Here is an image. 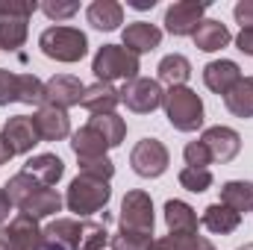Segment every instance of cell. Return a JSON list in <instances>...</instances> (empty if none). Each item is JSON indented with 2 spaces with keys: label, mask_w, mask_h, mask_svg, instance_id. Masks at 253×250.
Returning a JSON list of instances; mask_svg holds the SVG:
<instances>
[{
  "label": "cell",
  "mask_w": 253,
  "mask_h": 250,
  "mask_svg": "<svg viewBox=\"0 0 253 250\" xmlns=\"http://www.w3.org/2000/svg\"><path fill=\"white\" fill-rule=\"evenodd\" d=\"M3 191L9 194L12 206H18L21 212L33 215L36 221H39V218H50V215H56V212L62 209V203H65L62 194H59L56 188L42 186V183L33 180L27 171L9 177V183L3 186Z\"/></svg>",
  "instance_id": "obj_1"
},
{
  "label": "cell",
  "mask_w": 253,
  "mask_h": 250,
  "mask_svg": "<svg viewBox=\"0 0 253 250\" xmlns=\"http://www.w3.org/2000/svg\"><path fill=\"white\" fill-rule=\"evenodd\" d=\"M165 115L168 124L180 132H194L203 126V100L197 91H191L189 85H177L165 91Z\"/></svg>",
  "instance_id": "obj_2"
},
{
  "label": "cell",
  "mask_w": 253,
  "mask_h": 250,
  "mask_svg": "<svg viewBox=\"0 0 253 250\" xmlns=\"http://www.w3.org/2000/svg\"><path fill=\"white\" fill-rule=\"evenodd\" d=\"M91 71L97 77V83H112V80H135L141 65H138V56L129 53L124 44H103L97 53H94V62H91Z\"/></svg>",
  "instance_id": "obj_3"
},
{
  "label": "cell",
  "mask_w": 253,
  "mask_h": 250,
  "mask_svg": "<svg viewBox=\"0 0 253 250\" xmlns=\"http://www.w3.org/2000/svg\"><path fill=\"white\" fill-rule=\"evenodd\" d=\"M39 47L44 56L56 59V62H80L88 50V39L85 33H80L77 27H47L39 39Z\"/></svg>",
  "instance_id": "obj_4"
},
{
  "label": "cell",
  "mask_w": 253,
  "mask_h": 250,
  "mask_svg": "<svg viewBox=\"0 0 253 250\" xmlns=\"http://www.w3.org/2000/svg\"><path fill=\"white\" fill-rule=\"evenodd\" d=\"M112 197V188L106 180H97V177H88V174H80L77 180H71L68 194H65V206L77 215H94L100 209H106Z\"/></svg>",
  "instance_id": "obj_5"
},
{
  "label": "cell",
  "mask_w": 253,
  "mask_h": 250,
  "mask_svg": "<svg viewBox=\"0 0 253 250\" xmlns=\"http://www.w3.org/2000/svg\"><path fill=\"white\" fill-rule=\"evenodd\" d=\"M9 103H27V106H42L44 103V83L33 74H12L0 68V106Z\"/></svg>",
  "instance_id": "obj_6"
},
{
  "label": "cell",
  "mask_w": 253,
  "mask_h": 250,
  "mask_svg": "<svg viewBox=\"0 0 253 250\" xmlns=\"http://www.w3.org/2000/svg\"><path fill=\"white\" fill-rule=\"evenodd\" d=\"M118 227L124 233H144L153 236V200L147 191H126L118 215Z\"/></svg>",
  "instance_id": "obj_7"
},
{
  "label": "cell",
  "mask_w": 253,
  "mask_h": 250,
  "mask_svg": "<svg viewBox=\"0 0 253 250\" xmlns=\"http://www.w3.org/2000/svg\"><path fill=\"white\" fill-rule=\"evenodd\" d=\"M121 103H124L129 112H135V115H150V112H156L165 103V91H162V85L156 80L135 77V80L124 83Z\"/></svg>",
  "instance_id": "obj_8"
},
{
  "label": "cell",
  "mask_w": 253,
  "mask_h": 250,
  "mask_svg": "<svg viewBox=\"0 0 253 250\" xmlns=\"http://www.w3.org/2000/svg\"><path fill=\"white\" fill-rule=\"evenodd\" d=\"M168 162H171L168 147H165L159 138H141V141L132 147V153H129L132 171H135L138 177H144V180L162 177V174L168 171Z\"/></svg>",
  "instance_id": "obj_9"
},
{
  "label": "cell",
  "mask_w": 253,
  "mask_h": 250,
  "mask_svg": "<svg viewBox=\"0 0 253 250\" xmlns=\"http://www.w3.org/2000/svg\"><path fill=\"white\" fill-rule=\"evenodd\" d=\"M0 250H42V227L33 215L18 212L0 227Z\"/></svg>",
  "instance_id": "obj_10"
},
{
  "label": "cell",
  "mask_w": 253,
  "mask_h": 250,
  "mask_svg": "<svg viewBox=\"0 0 253 250\" xmlns=\"http://www.w3.org/2000/svg\"><path fill=\"white\" fill-rule=\"evenodd\" d=\"M206 0H180L174 6H168L165 12V30L171 36H194V30L203 24V12H206Z\"/></svg>",
  "instance_id": "obj_11"
},
{
  "label": "cell",
  "mask_w": 253,
  "mask_h": 250,
  "mask_svg": "<svg viewBox=\"0 0 253 250\" xmlns=\"http://www.w3.org/2000/svg\"><path fill=\"white\" fill-rule=\"evenodd\" d=\"M83 94H85V85L71 74H56V77H50L44 83V103H50L56 109H65V112L71 106H77L83 100Z\"/></svg>",
  "instance_id": "obj_12"
},
{
  "label": "cell",
  "mask_w": 253,
  "mask_h": 250,
  "mask_svg": "<svg viewBox=\"0 0 253 250\" xmlns=\"http://www.w3.org/2000/svg\"><path fill=\"white\" fill-rule=\"evenodd\" d=\"M200 141L206 144L212 162H221V165L224 162H233L239 156V150H242V135L236 129H230V126H209L200 135Z\"/></svg>",
  "instance_id": "obj_13"
},
{
  "label": "cell",
  "mask_w": 253,
  "mask_h": 250,
  "mask_svg": "<svg viewBox=\"0 0 253 250\" xmlns=\"http://www.w3.org/2000/svg\"><path fill=\"white\" fill-rule=\"evenodd\" d=\"M3 141H6V147L12 150V156H18V153H30L42 138H39V129L33 124V118L30 115H15V118H9L6 124H3Z\"/></svg>",
  "instance_id": "obj_14"
},
{
  "label": "cell",
  "mask_w": 253,
  "mask_h": 250,
  "mask_svg": "<svg viewBox=\"0 0 253 250\" xmlns=\"http://www.w3.org/2000/svg\"><path fill=\"white\" fill-rule=\"evenodd\" d=\"M203 83L209 91L215 94H230L239 83H242V68L233 62V59H215L203 68Z\"/></svg>",
  "instance_id": "obj_15"
},
{
  "label": "cell",
  "mask_w": 253,
  "mask_h": 250,
  "mask_svg": "<svg viewBox=\"0 0 253 250\" xmlns=\"http://www.w3.org/2000/svg\"><path fill=\"white\" fill-rule=\"evenodd\" d=\"M33 124L39 129V138L42 141H62L71 132V118L65 109H56L50 103H42V109L33 115Z\"/></svg>",
  "instance_id": "obj_16"
},
{
  "label": "cell",
  "mask_w": 253,
  "mask_h": 250,
  "mask_svg": "<svg viewBox=\"0 0 253 250\" xmlns=\"http://www.w3.org/2000/svg\"><path fill=\"white\" fill-rule=\"evenodd\" d=\"M77 233H80V221L56 218L42 230V250H74Z\"/></svg>",
  "instance_id": "obj_17"
},
{
  "label": "cell",
  "mask_w": 253,
  "mask_h": 250,
  "mask_svg": "<svg viewBox=\"0 0 253 250\" xmlns=\"http://www.w3.org/2000/svg\"><path fill=\"white\" fill-rule=\"evenodd\" d=\"M162 42V30L156 24H147V21H135V24H126L124 30V47L129 53H150L156 50Z\"/></svg>",
  "instance_id": "obj_18"
},
{
  "label": "cell",
  "mask_w": 253,
  "mask_h": 250,
  "mask_svg": "<svg viewBox=\"0 0 253 250\" xmlns=\"http://www.w3.org/2000/svg\"><path fill=\"white\" fill-rule=\"evenodd\" d=\"M91 115H112L115 106L121 103V91L112 85V83H94L85 88L83 100H80Z\"/></svg>",
  "instance_id": "obj_19"
},
{
  "label": "cell",
  "mask_w": 253,
  "mask_h": 250,
  "mask_svg": "<svg viewBox=\"0 0 253 250\" xmlns=\"http://www.w3.org/2000/svg\"><path fill=\"white\" fill-rule=\"evenodd\" d=\"M24 171H27L33 180H39L42 186H56L65 174V162L56 153H39V156L27 159Z\"/></svg>",
  "instance_id": "obj_20"
},
{
  "label": "cell",
  "mask_w": 253,
  "mask_h": 250,
  "mask_svg": "<svg viewBox=\"0 0 253 250\" xmlns=\"http://www.w3.org/2000/svg\"><path fill=\"white\" fill-rule=\"evenodd\" d=\"M85 18L94 30L112 33V30H118V24H124V6L115 0H94L85 9Z\"/></svg>",
  "instance_id": "obj_21"
},
{
  "label": "cell",
  "mask_w": 253,
  "mask_h": 250,
  "mask_svg": "<svg viewBox=\"0 0 253 250\" xmlns=\"http://www.w3.org/2000/svg\"><path fill=\"white\" fill-rule=\"evenodd\" d=\"M200 224H203L209 233H215V236H230V233H236V230H239L242 215H239V212H233V209H230V206H224V203H212V206H206V209H203Z\"/></svg>",
  "instance_id": "obj_22"
},
{
  "label": "cell",
  "mask_w": 253,
  "mask_h": 250,
  "mask_svg": "<svg viewBox=\"0 0 253 250\" xmlns=\"http://www.w3.org/2000/svg\"><path fill=\"white\" fill-rule=\"evenodd\" d=\"M71 150L77 153V159H100V156H106L109 144H106V138L94 126L85 124L83 129H77L71 135Z\"/></svg>",
  "instance_id": "obj_23"
},
{
  "label": "cell",
  "mask_w": 253,
  "mask_h": 250,
  "mask_svg": "<svg viewBox=\"0 0 253 250\" xmlns=\"http://www.w3.org/2000/svg\"><path fill=\"white\" fill-rule=\"evenodd\" d=\"M165 224H168V230L177 233V236H194L200 221H197V212L191 209L189 203H183V200H168V203H165Z\"/></svg>",
  "instance_id": "obj_24"
},
{
  "label": "cell",
  "mask_w": 253,
  "mask_h": 250,
  "mask_svg": "<svg viewBox=\"0 0 253 250\" xmlns=\"http://www.w3.org/2000/svg\"><path fill=\"white\" fill-rule=\"evenodd\" d=\"M194 47L197 50H203V53H215V50H221V47H227L230 44V30H227V24H221V21H203L197 30H194Z\"/></svg>",
  "instance_id": "obj_25"
},
{
  "label": "cell",
  "mask_w": 253,
  "mask_h": 250,
  "mask_svg": "<svg viewBox=\"0 0 253 250\" xmlns=\"http://www.w3.org/2000/svg\"><path fill=\"white\" fill-rule=\"evenodd\" d=\"M221 203L233 212H253V183L248 180H230L221 186Z\"/></svg>",
  "instance_id": "obj_26"
},
{
  "label": "cell",
  "mask_w": 253,
  "mask_h": 250,
  "mask_svg": "<svg viewBox=\"0 0 253 250\" xmlns=\"http://www.w3.org/2000/svg\"><path fill=\"white\" fill-rule=\"evenodd\" d=\"M159 83L177 88V85H186V80L191 77V62L183 56V53H171L159 62Z\"/></svg>",
  "instance_id": "obj_27"
},
{
  "label": "cell",
  "mask_w": 253,
  "mask_h": 250,
  "mask_svg": "<svg viewBox=\"0 0 253 250\" xmlns=\"http://www.w3.org/2000/svg\"><path fill=\"white\" fill-rule=\"evenodd\" d=\"M224 103L236 118H253V77H242V83L224 97Z\"/></svg>",
  "instance_id": "obj_28"
},
{
  "label": "cell",
  "mask_w": 253,
  "mask_h": 250,
  "mask_svg": "<svg viewBox=\"0 0 253 250\" xmlns=\"http://www.w3.org/2000/svg\"><path fill=\"white\" fill-rule=\"evenodd\" d=\"M27 21L24 18H0V50H18L27 42Z\"/></svg>",
  "instance_id": "obj_29"
},
{
  "label": "cell",
  "mask_w": 253,
  "mask_h": 250,
  "mask_svg": "<svg viewBox=\"0 0 253 250\" xmlns=\"http://www.w3.org/2000/svg\"><path fill=\"white\" fill-rule=\"evenodd\" d=\"M106 242H109L106 224H97V221H80V233H77V245H74V250H103Z\"/></svg>",
  "instance_id": "obj_30"
},
{
  "label": "cell",
  "mask_w": 253,
  "mask_h": 250,
  "mask_svg": "<svg viewBox=\"0 0 253 250\" xmlns=\"http://www.w3.org/2000/svg\"><path fill=\"white\" fill-rule=\"evenodd\" d=\"M88 126H94V129L106 138V144H109V147H118V144L124 141V135H126L124 118H118L115 112H112V115H91Z\"/></svg>",
  "instance_id": "obj_31"
},
{
  "label": "cell",
  "mask_w": 253,
  "mask_h": 250,
  "mask_svg": "<svg viewBox=\"0 0 253 250\" xmlns=\"http://www.w3.org/2000/svg\"><path fill=\"white\" fill-rule=\"evenodd\" d=\"M153 250H215L212 248V242L209 239H203V236H177V233H168V236H162V239H156L153 242Z\"/></svg>",
  "instance_id": "obj_32"
},
{
  "label": "cell",
  "mask_w": 253,
  "mask_h": 250,
  "mask_svg": "<svg viewBox=\"0 0 253 250\" xmlns=\"http://www.w3.org/2000/svg\"><path fill=\"white\" fill-rule=\"evenodd\" d=\"M180 186L194 191V194H200V191H206V188L212 186V171L209 168H183L180 171Z\"/></svg>",
  "instance_id": "obj_33"
},
{
  "label": "cell",
  "mask_w": 253,
  "mask_h": 250,
  "mask_svg": "<svg viewBox=\"0 0 253 250\" xmlns=\"http://www.w3.org/2000/svg\"><path fill=\"white\" fill-rule=\"evenodd\" d=\"M112 250H153V236L118 230V236H112Z\"/></svg>",
  "instance_id": "obj_34"
},
{
  "label": "cell",
  "mask_w": 253,
  "mask_h": 250,
  "mask_svg": "<svg viewBox=\"0 0 253 250\" xmlns=\"http://www.w3.org/2000/svg\"><path fill=\"white\" fill-rule=\"evenodd\" d=\"M80 174H88V177H97V180L109 183L115 177V165L106 156H100V159H80Z\"/></svg>",
  "instance_id": "obj_35"
},
{
  "label": "cell",
  "mask_w": 253,
  "mask_h": 250,
  "mask_svg": "<svg viewBox=\"0 0 253 250\" xmlns=\"http://www.w3.org/2000/svg\"><path fill=\"white\" fill-rule=\"evenodd\" d=\"M39 9L36 0H0V18H24L30 21V15Z\"/></svg>",
  "instance_id": "obj_36"
},
{
  "label": "cell",
  "mask_w": 253,
  "mask_h": 250,
  "mask_svg": "<svg viewBox=\"0 0 253 250\" xmlns=\"http://www.w3.org/2000/svg\"><path fill=\"white\" fill-rule=\"evenodd\" d=\"M183 156H186L189 168H209L212 165V156H209V150H206L203 141H189L186 150H183Z\"/></svg>",
  "instance_id": "obj_37"
},
{
  "label": "cell",
  "mask_w": 253,
  "mask_h": 250,
  "mask_svg": "<svg viewBox=\"0 0 253 250\" xmlns=\"http://www.w3.org/2000/svg\"><path fill=\"white\" fill-rule=\"evenodd\" d=\"M42 12L50 18V21H65V18H74L80 12V3H59V0H47L42 3Z\"/></svg>",
  "instance_id": "obj_38"
},
{
  "label": "cell",
  "mask_w": 253,
  "mask_h": 250,
  "mask_svg": "<svg viewBox=\"0 0 253 250\" xmlns=\"http://www.w3.org/2000/svg\"><path fill=\"white\" fill-rule=\"evenodd\" d=\"M233 15L242 24V30H251L253 27V0H239L236 9H233Z\"/></svg>",
  "instance_id": "obj_39"
},
{
  "label": "cell",
  "mask_w": 253,
  "mask_h": 250,
  "mask_svg": "<svg viewBox=\"0 0 253 250\" xmlns=\"http://www.w3.org/2000/svg\"><path fill=\"white\" fill-rule=\"evenodd\" d=\"M236 44H239V50H242L245 56H253V27L251 30H242V33L236 36Z\"/></svg>",
  "instance_id": "obj_40"
},
{
  "label": "cell",
  "mask_w": 253,
  "mask_h": 250,
  "mask_svg": "<svg viewBox=\"0 0 253 250\" xmlns=\"http://www.w3.org/2000/svg\"><path fill=\"white\" fill-rule=\"evenodd\" d=\"M9 212H12V200H9V194L0 188V227H3V221L9 218Z\"/></svg>",
  "instance_id": "obj_41"
},
{
  "label": "cell",
  "mask_w": 253,
  "mask_h": 250,
  "mask_svg": "<svg viewBox=\"0 0 253 250\" xmlns=\"http://www.w3.org/2000/svg\"><path fill=\"white\" fill-rule=\"evenodd\" d=\"M12 159V150L6 147V141H3V135H0V165H6Z\"/></svg>",
  "instance_id": "obj_42"
},
{
  "label": "cell",
  "mask_w": 253,
  "mask_h": 250,
  "mask_svg": "<svg viewBox=\"0 0 253 250\" xmlns=\"http://www.w3.org/2000/svg\"><path fill=\"white\" fill-rule=\"evenodd\" d=\"M153 3H156V0H129L132 9H153Z\"/></svg>",
  "instance_id": "obj_43"
},
{
  "label": "cell",
  "mask_w": 253,
  "mask_h": 250,
  "mask_svg": "<svg viewBox=\"0 0 253 250\" xmlns=\"http://www.w3.org/2000/svg\"><path fill=\"white\" fill-rule=\"evenodd\" d=\"M239 250H253V245H242V248H239Z\"/></svg>",
  "instance_id": "obj_44"
}]
</instances>
